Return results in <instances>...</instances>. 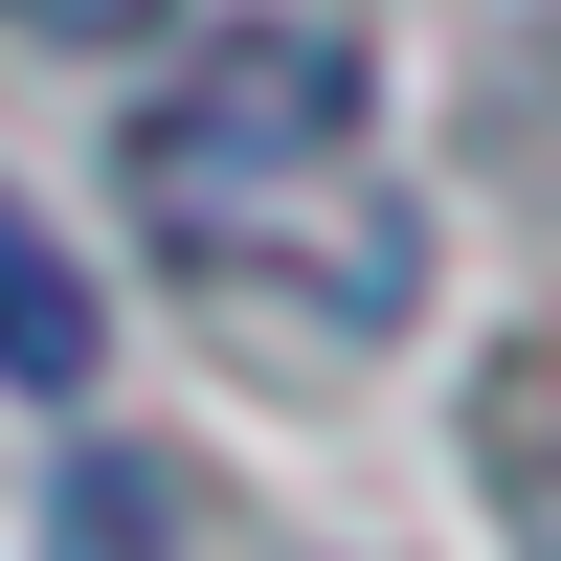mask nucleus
<instances>
[{
	"instance_id": "f257e3e1",
	"label": "nucleus",
	"mask_w": 561,
	"mask_h": 561,
	"mask_svg": "<svg viewBox=\"0 0 561 561\" xmlns=\"http://www.w3.org/2000/svg\"><path fill=\"white\" fill-rule=\"evenodd\" d=\"M113 203L248 359H382L427 314V203L382 158L359 23H180V68L113 135Z\"/></svg>"
},
{
	"instance_id": "f03ea898",
	"label": "nucleus",
	"mask_w": 561,
	"mask_h": 561,
	"mask_svg": "<svg viewBox=\"0 0 561 561\" xmlns=\"http://www.w3.org/2000/svg\"><path fill=\"white\" fill-rule=\"evenodd\" d=\"M0 382H23V404H90V293H68V248L23 225V180H0Z\"/></svg>"
},
{
	"instance_id": "7ed1b4c3",
	"label": "nucleus",
	"mask_w": 561,
	"mask_h": 561,
	"mask_svg": "<svg viewBox=\"0 0 561 561\" xmlns=\"http://www.w3.org/2000/svg\"><path fill=\"white\" fill-rule=\"evenodd\" d=\"M0 45H180V0H0Z\"/></svg>"
}]
</instances>
